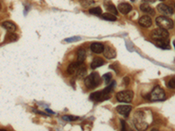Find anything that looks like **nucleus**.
Here are the masks:
<instances>
[{
  "instance_id": "nucleus-1",
  "label": "nucleus",
  "mask_w": 175,
  "mask_h": 131,
  "mask_svg": "<svg viewBox=\"0 0 175 131\" xmlns=\"http://www.w3.org/2000/svg\"><path fill=\"white\" fill-rule=\"evenodd\" d=\"M116 83L115 81H112L110 84H109V87H105L103 91H97L90 95V100L93 101H102L109 99L110 97V93L113 90Z\"/></svg>"
},
{
  "instance_id": "nucleus-2",
  "label": "nucleus",
  "mask_w": 175,
  "mask_h": 131,
  "mask_svg": "<svg viewBox=\"0 0 175 131\" xmlns=\"http://www.w3.org/2000/svg\"><path fill=\"white\" fill-rule=\"evenodd\" d=\"M134 126L137 130H145L147 129L149 123L146 120L145 112L143 110H139L134 114L133 118Z\"/></svg>"
},
{
  "instance_id": "nucleus-3",
  "label": "nucleus",
  "mask_w": 175,
  "mask_h": 131,
  "mask_svg": "<svg viewBox=\"0 0 175 131\" xmlns=\"http://www.w3.org/2000/svg\"><path fill=\"white\" fill-rule=\"evenodd\" d=\"M102 83V78L97 73H92L89 76H87L84 80V84L87 88L93 89L97 87Z\"/></svg>"
},
{
  "instance_id": "nucleus-4",
  "label": "nucleus",
  "mask_w": 175,
  "mask_h": 131,
  "mask_svg": "<svg viewBox=\"0 0 175 131\" xmlns=\"http://www.w3.org/2000/svg\"><path fill=\"white\" fill-rule=\"evenodd\" d=\"M166 99V93L160 87H155L150 94V100L152 101H162Z\"/></svg>"
},
{
  "instance_id": "nucleus-5",
  "label": "nucleus",
  "mask_w": 175,
  "mask_h": 131,
  "mask_svg": "<svg viewBox=\"0 0 175 131\" xmlns=\"http://www.w3.org/2000/svg\"><path fill=\"white\" fill-rule=\"evenodd\" d=\"M156 24L158 27L163 28L166 30H170L173 27V22L171 19L165 17V16H159L156 19Z\"/></svg>"
},
{
  "instance_id": "nucleus-6",
  "label": "nucleus",
  "mask_w": 175,
  "mask_h": 131,
  "mask_svg": "<svg viewBox=\"0 0 175 131\" xmlns=\"http://www.w3.org/2000/svg\"><path fill=\"white\" fill-rule=\"evenodd\" d=\"M133 96H134V93L131 90H124V91L118 92L116 95L117 100L118 101L126 102V103L131 102L133 99Z\"/></svg>"
},
{
  "instance_id": "nucleus-7",
  "label": "nucleus",
  "mask_w": 175,
  "mask_h": 131,
  "mask_svg": "<svg viewBox=\"0 0 175 131\" xmlns=\"http://www.w3.org/2000/svg\"><path fill=\"white\" fill-rule=\"evenodd\" d=\"M151 36H152V38L154 39V40H160V39L168 38L169 33H168L167 30L159 27V28H158V29L153 30V31L152 32Z\"/></svg>"
},
{
  "instance_id": "nucleus-8",
  "label": "nucleus",
  "mask_w": 175,
  "mask_h": 131,
  "mask_svg": "<svg viewBox=\"0 0 175 131\" xmlns=\"http://www.w3.org/2000/svg\"><path fill=\"white\" fill-rule=\"evenodd\" d=\"M103 55L105 58L107 59H114L117 56V52L116 50L109 46H104V50H103Z\"/></svg>"
},
{
  "instance_id": "nucleus-9",
  "label": "nucleus",
  "mask_w": 175,
  "mask_h": 131,
  "mask_svg": "<svg viewBox=\"0 0 175 131\" xmlns=\"http://www.w3.org/2000/svg\"><path fill=\"white\" fill-rule=\"evenodd\" d=\"M158 12L162 13V14H164V15H172V13H173V9L167 5H164V4H160L158 5Z\"/></svg>"
},
{
  "instance_id": "nucleus-10",
  "label": "nucleus",
  "mask_w": 175,
  "mask_h": 131,
  "mask_svg": "<svg viewBox=\"0 0 175 131\" xmlns=\"http://www.w3.org/2000/svg\"><path fill=\"white\" fill-rule=\"evenodd\" d=\"M116 109L120 114H123L125 117H128L130 112L132 109V107L130 106V105H119V106L116 108Z\"/></svg>"
},
{
  "instance_id": "nucleus-11",
  "label": "nucleus",
  "mask_w": 175,
  "mask_h": 131,
  "mask_svg": "<svg viewBox=\"0 0 175 131\" xmlns=\"http://www.w3.org/2000/svg\"><path fill=\"white\" fill-rule=\"evenodd\" d=\"M139 23L141 26H143V27H145V28H148L150 27V26L152 25V19L150 16L148 15H144L142 16L139 20Z\"/></svg>"
},
{
  "instance_id": "nucleus-12",
  "label": "nucleus",
  "mask_w": 175,
  "mask_h": 131,
  "mask_svg": "<svg viewBox=\"0 0 175 131\" xmlns=\"http://www.w3.org/2000/svg\"><path fill=\"white\" fill-rule=\"evenodd\" d=\"M90 49L95 54H102L103 52V50H104V46L102 44V43H99V42H95V43H92L91 46H90Z\"/></svg>"
},
{
  "instance_id": "nucleus-13",
  "label": "nucleus",
  "mask_w": 175,
  "mask_h": 131,
  "mask_svg": "<svg viewBox=\"0 0 175 131\" xmlns=\"http://www.w3.org/2000/svg\"><path fill=\"white\" fill-rule=\"evenodd\" d=\"M82 63L80 62H73L71 63L69 66H68V73L70 74V75H73V74H76L80 67V66H81Z\"/></svg>"
},
{
  "instance_id": "nucleus-14",
  "label": "nucleus",
  "mask_w": 175,
  "mask_h": 131,
  "mask_svg": "<svg viewBox=\"0 0 175 131\" xmlns=\"http://www.w3.org/2000/svg\"><path fill=\"white\" fill-rule=\"evenodd\" d=\"M117 8H118V11L122 13V14H127V13H129L132 10L131 5L128 3H121L118 5Z\"/></svg>"
},
{
  "instance_id": "nucleus-15",
  "label": "nucleus",
  "mask_w": 175,
  "mask_h": 131,
  "mask_svg": "<svg viewBox=\"0 0 175 131\" xmlns=\"http://www.w3.org/2000/svg\"><path fill=\"white\" fill-rule=\"evenodd\" d=\"M2 26L5 29L7 30L8 32H13L17 30V26L14 23H12L11 21H5L2 23Z\"/></svg>"
},
{
  "instance_id": "nucleus-16",
  "label": "nucleus",
  "mask_w": 175,
  "mask_h": 131,
  "mask_svg": "<svg viewBox=\"0 0 175 131\" xmlns=\"http://www.w3.org/2000/svg\"><path fill=\"white\" fill-rule=\"evenodd\" d=\"M104 6H105L106 10L109 13H112V14H114V15L117 14V9L116 8V6L113 4H112L110 1H105L104 2Z\"/></svg>"
},
{
  "instance_id": "nucleus-17",
  "label": "nucleus",
  "mask_w": 175,
  "mask_h": 131,
  "mask_svg": "<svg viewBox=\"0 0 175 131\" xmlns=\"http://www.w3.org/2000/svg\"><path fill=\"white\" fill-rule=\"evenodd\" d=\"M140 10L145 12V13H147V14H151L152 16H153L155 14V11L153 10V8H152L151 6H150L148 4L146 3H144L140 5Z\"/></svg>"
},
{
  "instance_id": "nucleus-18",
  "label": "nucleus",
  "mask_w": 175,
  "mask_h": 131,
  "mask_svg": "<svg viewBox=\"0 0 175 131\" xmlns=\"http://www.w3.org/2000/svg\"><path fill=\"white\" fill-rule=\"evenodd\" d=\"M156 45L162 48V49H170V45H169V39L168 38H164L160 39V40H156Z\"/></svg>"
},
{
  "instance_id": "nucleus-19",
  "label": "nucleus",
  "mask_w": 175,
  "mask_h": 131,
  "mask_svg": "<svg viewBox=\"0 0 175 131\" xmlns=\"http://www.w3.org/2000/svg\"><path fill=\"white\" fill-rule=\"evenodd\" d=\"M104 64H105V61L103 59H101V58H95L93 60V61H92L90 66H91V68L92 69H95V68L101 67V66H103Z\"/></svg>"
},
{
  "instance_id": "nucleus-20",
  "label": "nucleus",
  "mask_w": 175,
  "mask_h": 131,
  "mask_svg": "<svg viewBox=\"0 0 175 131\" xmlns=\"http://www.w3.org/2000/svg\"><path fill=\"white\" fill-rule=\"evenodd\" d=\"M86 59V51L83 48H80L77 52V61L80 63H83Z\"/></svg>"
},
{
  "instance_id": "nucleus-21",
  "label": "nucleus",
  "mask_w": 175,
  "mask_h": 131,
  "mask_svg": "<svg viewBox=\"0 0 175 131\" xmlns=\"http://www.w3.org/2000/svg\"><path fill=\"white\" fill-rule=\"evenodd\" d=\"M101 16H102V19H103L105 20H108V21H116L117 20L116 15L112 14V13H109V12L103 13V14H102Z\"/></svg>"
},
{
  "instance_id": "nucleus-22",
  "label": "nucleus",
  "mask_w": 175,
  "mask_h": 131,
  "mask_svg": "<svg viewBox=\"0 0 175 131\" xmlns=\"http://www.w3.org/2000/svg\"><path fill=\"white\" fill-rule=\"evenodd\" d=\"M18 36L17 34L13 33V32H9L5 37V39H7V41L8 42H15L18 40Z\"/></svg>"
},
{
  "instance_id": "nucleus-23",
  "label": "nucleus",
  "mask_w": 175,
  "mask_h": 131,
  "mask_svg": "<svg viewBox=\"0 0 175 131\" xmlns=\"http://www.w3.org/2000/svg\"><path fill=\"white\" fill-rule=\"evenodd\" d=\"M80 5L83 8H88L93 5H95L94 0H80Z\"/></svg>"
},
{
  "instance_id": "nucleus-24",
  "label": "nucleus",
  "mask_w": 175,
  "mask_h": 131,
  "mask_svg": "<svg viewBox=\"0 0 175 131\" xmlns=\"http://www.w3.org/2000/svg\"><path fill=\"white\" fill-rule=\"evenodd\" d=\"M86 72H87V70H86V67L85 66L83 65V63H82L81 64V66H80V67H79V69H78V71H77V76L78 77H83L85 74H86Z\"/></svg>"
},
{
  "instance_id": "nucleus-25",
  "label": "nucleus",
  "mask_w": 175,
  "mask_h": 131,
  "mask_svg": "<svg viewBox=\"0 0 175 131\" xmlns=\"http://www.w3.org/2000/svg\"><path fill=\"white\" fill-rule=\"evenodd\" d=\"M89 13L90 14L95 15V16H100V15H102V9L100 7L91 8V9H89Z\"/></svg>"
},
{
  "instance_id": "nucleus-26",
  "label": "nucleus",
  "mask_w": 175,
  "mask_h": 131,
  "mask_svg": "<svg viewBox=\"0 0 175 131\" xmlns=\"http://www.w3.org/2000/svg\"><path fill=\"white\" fill-rule=\"evenodd\" d=\"M167 87L169 88H171V89H174L175 88V76L169 80V81L167 82Z\"/></svg>"
},
{
  "instance_id": "nucleus-27",
  "label": "nucleus",
  "mask_w": 175,
  "mask_h": 131,
  "mask_svg": "<svg viewBox=\"0 0 175 131\" xmlns=\"http://www.w3.org/2000/svg\"><path fill=\"white\" fill-rule=\"evenodd\" d=\"M103 78L105 80L106 84H109V82H110V81H111V79H112V75H111V73H105V74L103 76Z\"/></svg>"
},
{
  "instance_id": "nucleus-28",
  "label": "nucleus",
  "mask_w": 175,
  "mask_h": 131,
  "mask_svg": "<svg viewBox=\"0 0 175 131\" xmlns=\"http://www.w3.org/2000/svg\"><path fill=\"white\" fill-rule=\"evenodd\" d=\"M79 39H81L80 37H72V38H68L65 39L66 42H73V41H78Z\"/></svg>"
},
{
  "instance_id": "nucleus-29",
  "label": "nucleus",
  "mask_w": 175,
  "mask_h": 131,
  "mask_svg": "<svg viewBox=\"0 0 175 131\" xmlns=\"http://www.w3.org/2000/svg\"><path fill=\"white\" fill-rule=\"evenodd\" d=\"M63 119L65 121H74V120H76L77 117H74V116H71V115H64Z\"/></svg>"
},
{
  "instance_id": "nucleus-30",
  "label": "nucleus",
  "mask_w": 175,
  "mask_h": 131,
  "mask_svg": "<svg viewBox=\"0 0 175 131\" xmlns=\"http://www.w3.org/2000/svg\"><path fill=\"white\" fill-rule=\"evenodd\" d=\"M123 83H124V85H125V86H128L130 84V79L128 77H125V78L123 79Z\"/></svg>"
},
{
  "instance_id": "nucleus-31",
  "label": "nucleus",
  "mask_w": 175,
  "mask_h": 131,
  "mask_svg": "<svg viewBox=\"0 0 175 131\" xmlns=\"http://www.w3.org/2000/svg\"><path fill=\"white\" fill-rule=\"evenodd\" d=\"M142 1L145 3H154L156 0H142Z\"/></svg>"
},
{
  "instance_id": "nucleus-32",
  "label": "nucleus",
  "mask_w": 175,
  "mask_h": 131,
  "mask_svg": "<svg viewBox=\"0 0 175 131\" xmlns=\"http://www.w3.org/2000/svg\"><path fill=\"white\" fill-rule=\"evenodd\" d=\"M172 44H173V46H174V48H175V39H174V40H173Z\"/></svg>"
},
{
  "instance_id": "nucleus-33",
  "label": "nucleus",
  "mask_w": 175,
  "mask_h": 131,
  "mask_svg": "<svg viewBox=\"0 0 175 131\" xmlns=\"http://www.w3.org/2000/svg\"><path fill=\"white\" fill-rule=\"evenodd\" d=\"M174 6H175V5H174Z\"/></svg>"
}]
</instances>
